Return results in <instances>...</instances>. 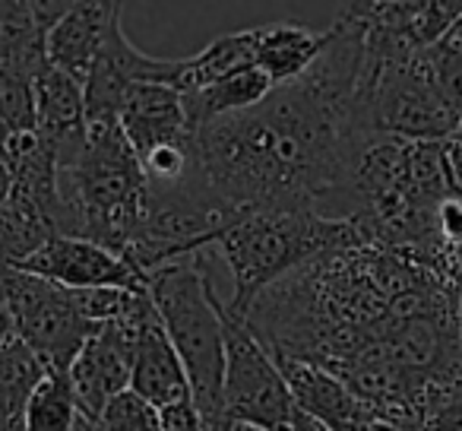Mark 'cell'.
<instances>
[{
    "instance_id": "cb8c5ba5",
    "label": "cell",
    "mask_w": 462,
    "mask_h": 431,
    "mask_svg": "<svg viewBox=\"0 0 462 431\" xmlns=\"http://www.w3.org/2000/svg\"><path fill=\"white\" fill-rule=\"evenodd\" d=\"M10 191H14V178H10V168L0 162V206L10 200Z\"/></svg>"
},
{
    "instance_id": "52a82bcc",
    "label": "cell",
    "mask_w": 462,
    "mask_h": 431,
    "mask_svg": "<svg viewBox=\"0 0 462 431\" xmlns=\"http://www.w3.org/2000/svg\"><path fill=\"white\" fill-rule=\"evenodd\" d=\"M130 333H134V371H130V390L146 399L155 412L174 403L190 399V380L168 340L162 317L155 311L149 292L136 295L134 308L124 314Z\"/></svg>"
},
{
    "instance_id": "603a6c76",
    "label": "cell",
    "mask_w": 462,
    "mask_h": 431,
    "mask_svg": "<svg viewBox=\"0 0 462 431\" xmlns=\"http://www.w3.org/2000/svg\"><path fill=\"white\" fill-rule=\"evenodd\" d=\"M162 431H203L206 422L199 416V409L193 406V399H184V403H174L168 409L159 412Z\"/></svg>"
},
{
    "instance_id": "d6986e66",
    "label": "cell",
    "mask_w": 462,
    "mask_h": 431,
    "mask_svg": "<svg viewBox=\"0 0 462 431\" xmlns=\"http://www.w3.org/2000/svg\"><path fill=\"white\" fill-rule=\"evenodd\" d=\"M428 64L440 86L443 98L456 111L462 127V16L449 26V33L428 52Z\"/></svg>"
},
{
    "instance_id": "e0dca14e",
    "label": "cell",
    "mask_w": 462,
    "mask_h": 431,
    "mask_svg": "<svg viewBox=\"0 0 462 431\" xmlns=\"http://www.w3.org/2000/svg\"><path fill=\"white\" fill-rule=\"evenodd\" d=\"M254 61H257V29H241V33L222 35V39L209 42L199 54L184 58L178 92L187 96V92L206 89V86L245 70V67H257Z\"/></svg>"
},
{
    "instance_id": "3957f363",
    "label": "cell",
    "mask_w": 462,
    "mask_h": 431,
    "mask_svg": "<svg viewBox=\"0 0 462 431\" xmlns=\"http://www.w3.org/2000/svg\"><path fill=\"white\" fill-rule=\"evenodd\" d=\"M367 105L377 134L409 143H443L459 130V117L437 86L428 52L402 58L367 54Z\"/></svg>"
},
{
    "instance_id": "30bf717a",
    "label": "cell",
    "mask_w": 462,
    "mask_h": 431,
    "mask_svg": "<svg viewBox=\"0 0 462 431\" xmlns=\"http://www.w3.org/2000/svg\"><path fill=\"white\" fill-rule=\"evenodd\" d=\"M367 29L409 52H430L462 16V0H374L352 4Z\"/></svg>"
},
{
    "instance_id": "9a60e30c",
    "label": "cell",
    "mask_w": 462,
    "mask_h": 431,
    "mask_svg": "<svg viewBox=\"0 0 462 431\" xmlns=\"http://www.w3.org/2000/svg\"><path fill=\"white\" fill-rule=\"evenodd\" d=\"M273 92H276V86H273V80L260 67H245V70L231 73V77L218 80V83L206 86V89L187 92L184 111L190 134L203 127V124L218 121V117L245 115V111L257 108Z\"/></svg>"
},
{
    "instance_id": "4fadbf2b",
    "label": "cell",
    "mask_w": 462,
    "mask_h": 431,
    "mask_svg": "<svg viewBox=\"0 0 462 431\" xmlns=\"http://www.w3.org/2000/svg\"><path fill=\"white\" fill-rule=\"evenodd\" d=\"M117 124H121L130 146L136 149V155L159 146V143L180 140V136L190 134L184 96L174 86H162V83L127 86V92L121 98Z\"/></svg>"
},
{
    "instance_id": "ffe728a7",
    "label": "cell",
    "mask_w": 462,
    "mask_h": 431,
    "mask_svg": "<svg viewBox=\"0 0 462 431\" xmlns=\"http://www.w3.org/2000/svg\"><path fill=\"white\" fill-rule=\"evenodd\" d=\"M35 130V80L0 70V134Z\"/></svg>"
},
{
    "instance_id": "4316f807",
    "label": "cell",
    "mask_w": 462,
    "mask_h": 431,
    "mask_svg": "<svg viewBox=\"0 0 462 431\" xmlns=\"http://www.w3.org/2000/svg\"><path fill=\"white\" fill-rule=\"evenodd\" d=\"M459 349H462V295H459Z\"/></svg>"
},
{
    "instance_id": "6da1fadb",
    "label": "cell",
    "mask_w": 462,
    "mask_h": 431,
    "mask_svg": "<svg viewBox=\"0 0 462 431\" xmlns=\"http://www.w3.org/2000/svg\"><path fill=\"white\" fill-rule=\"evenodd\" d=\"M206 251L187 254L149 273V298L162 317L168 340L178 352L190 380V399L203 422L216 431H228L225 416V321L222 302Z\"/></svg>"
},
{
    "instance_id": "484cf974",
    "label": "cell",
    "mask_w": 462,
    "mask_h": 431,
    "mask_svg": "<svg viewBox=\"0 0 462 431\" xmlns=\"http://www.w3.org/2000/svg\"><path fill=\"white\" fill-rule=\"evenodd\" d=\"M228 431H266V428H257V425H245V422H231Z\"/></svg>"
},
{
    "instance_id": "8992f818",
    "label": "cell",
    "mask_w": 462,
    "mask_h": 431,
    "mask_svg": "<svg viewBox=\"0 0 462 431\" xmlns=\"http://www.w3.org/2000/svg\"><path fill=\"white\" fill-rule=\"evenodd\" d=\"M26 273L48 279L64 289H124V292H149V276H143L134 264L117 258L115 251L96 245L89 239H70L54 235L45 248L32 254L20 267Z\"/></svg>"
},
{
    "instance_id": "8fae6325",
    "label": "cell",
    "mask_w": 462,
    "mask_h": 431,
    "mask_svg": "<svg viewBox=\"0 0 462 431\" xmlns=\"http://www.w3.org/2000/svg\"><path fill=\"white\" fill-rule=\"evenodd\" d=\"M121 20V4L111 0H79L70 4L67 14L48 33V64L70 73L73 80L86 83L111 26Z\"/></svg>"
},
{
    "instance_id": "277c9868",
    "label": "cell",
    "mask_w": 462,
    "mask_h": 431,
    "mask_svg": "<svg viewBox=\"0 0 462 431\" xmlns=\"http://www.w3.org/2000/svg\"><path fill=\"white\" fill-rule=\"evenodd\" d=\"M0 311L7 317L10 333L23 340L48 371L67 374L96 336V323L79 317L64 286L26 270H0Z\"/></svg>"
},
{
    "instance_id": "7402d4cb",
    "label": "cell",
    "mask_w": 462,
    "mask_h": 431,
    "mask_svg": "<svg viewBox=\"0 0 462 431\" xmlns=\"http://www.w3.org/2000/svg\"><path fill=\"white\" fill-rule=\"evenodd\" d=\"M434 222H437V235H440L443 245L462 251V197L449 193L447 200H440L434 212Z\"/></svg>"
},
{
    "instance_id": "d4e9b609",
    "label": "cell",
    "mask_w": 462,
    "mask_h": 431,
    "mask_svg": "<svg viewBox=\"0 0 462 431\" xmlns=\"http://www.w3.org/2000/svg\"><path fill=\"white\" fill-rule=\"evenodd\" d=\"M10 336H14V333H10V323H7V317H4V311H0V346H4Z\"/></svg>"
},
{
    "instance_id": "ba28073f",
    "label": "cell",
    "mask_w": 462,
    "mask_h": 431,
    "mask_svg": "<svg viewBox=\"0 0 462 431\" xmlns=\"http://www.w3.org/2000/svg\"><path fill=\"white\" fill-rule=\"evenodd\" d=\"M130 371H134V333L121 317L98 327L67 371L79 416L98 422L111 399L130 390Z\"/></svg>"
},
{
    "instance_id": "5bb4252c",
    "label": "cell",
    "mask_w": 462,
    "mask_h": 431,
    "mask_svg": "<svg viewBox=\"0 0 462 431\" xmlns=\"http://www.w3.org/2000/svg\"><path fill=\"white\" fill-rule=\"evenodd\" d=\"M327 48V33H310L298 23L257 26V61L254 64L273 80V86L298 83Z\"/></svg>"
},
{
    "instance_id": "7a4b0ae2",
    "label": "cell",
    "mask_w": 462,
    "mask_h": 431,
    "mask_svg": "<svg viewBox=\"0 0 462 431\" xmlns=\"http://www.w3.org/2000/svg\"><path fill=\"white\" fill-rule=\"evenodd\" d=\"M361 241L365 239L355 222L323 220L314 210L254 212L212 245L222 254L235 286L225 308L235 317H245L247 308L279 279L336 248L361 245Z\"/></svg>"
},
{
    "instance_id": "83f0119b",
    "label": "cell",
    "mask_w": 462,
    "mask_h": 431,
    "mask_svg": "<svg viewBox=\"0 0 462 431\" xmlns=\"http://www.w3.org/2000/svg\"><path fill=\"white\" fill-rule=\"evenodd\" d=\"M0 149H4V134H0Z\"/></svg>"
},
{
    "instance_id": "7c38bea8",
    "label": "cell",
    "mask_w": 462,
    "mask_h": 431,
    "mask_svg": "<svg viewBox=\"0 0 462 431\" xmlns=\"http://www.w3.org/2000/svg\"><path fill=\"white\" fill-rule=\"evenodd\" d=\"M70 4L0 0V70L39 77L48 67V33Z\"/></svg>"
},
{
    "instance_id": "44dd1931",
    "label": "cell",
    "mask_w": 462,
    "mask_h": 431,
    "mask_svg": "<svg viewBox=\"0 0 462 431\" xmlns=\"http://www.w3.org/2000/svg\"><path fill=\"white\" fill-rule=\"evenodd\" d=\"M98 425H102V431H162L159 412L134 390H124L121 397L111 399Z\"/></svg>"
},
{
    "instance_id": "f1b7e54d",
    "label": "cell",
    "mask_w": 462,
    "mask_h": 431,
    "mask_svg": "<svg viewBox=\"0 0 462 431\" xmlns=\"http://www.w3.org/2000/svg\"><path fill=\"white\" fill-rule=\"evenodd\" d=\"M203 431H216V428H209V425H206V428H203Z\"/></svg>"
},
{
    "instance_id": "5b68a950",
    "label": "cell",
    "mask_w": 462,
    "mask_h": 431,
    "mask_svg": "<svg viewBox=\"0 0 462 431\" xmlns=\"http://www.w3.org/2000/svg\"><path fill=\"white\" fill-rule=\"evenodd\" d=\"M225 321V416L228 422L257 425L266 431H289L295 416L285 374L279 371L273 352L254 336L241 317H235L222 302Z\"/></svg>"
},
{
    "instance_id": "9c48e42d",
    "label": "cell",
    "mask_w": 462,
    "mask_h": 431,
    "mask_svg": "<svg viewBox=\"0 0 462 431\" xmlns=\"http://www.w3.org/2000/svg\"><path fill=\"white\" fill-rule=\"evenodd\" d=\"M273 359H276L279 371L285 374V384H289L298 409L320 418L329 431H367L374 422H380L377 412L367 403H361V399L323 365L289 359V355H273Z\"/></svg>"
},
{
    "instance_id": "ac0fdd59",
    "label": "cell",
    "mask_w": 462,
    "mask_h": 431,
    "mask_svg": "<svg viewBox=\"0 0 462 431\" xmlns=\"http://www.w3.org/2000/svg\"><path fill=\"white\" fill-rule=\"evenodd\" d=\"M79 422V406L67 374L48 371L32 390L26 406V431H73Z\"/></svg>"
},
{
    "instance_id": "2e32d148",
    "label": "cell",
    "mask_w": 462,
    "mask_h": 431,
    "mask_svg": "<svg viewBox=\"0 0 462 431\" xmlns=\"http://www.w3.org/2000/svg\"><path fill=\"white\" fill-rule=\"evenodd\" d=\"M48 368L23 340L0 346V431H26V406Z\"/></svg>"
}]
</instances>
